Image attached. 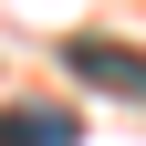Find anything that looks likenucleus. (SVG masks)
<instances>
[{
  "label": "nucleus",
  "instance_id": "2",
  "mask_svg": "<svg viewBox=\"0 0 146 146\" xmlns=\"http://www.w3.org/2000/svg\"><path fill=\"white\" fill-rule=\"evenodd\" d=\"M0 146H73V115H42V104H21V115H0Z\"/></svg>",
  "mask_w": 146,
  "mask_h": 146
},
{
  "label": "nucleus",
  "instance_id": "1",
  "mask_svg": "<svg viewBox=\"0 0 146 146\" xmlns=\"http://www.w3.org/2000/svg\"><path fill=\"white\" fill-rule=\"evenodd\" d=\"M63 63L84 84H104V94H146V52H125V42H73Z\"/></svg>",
  "mask_w": 146,
  "mask_h": 146
}]
</instances>
